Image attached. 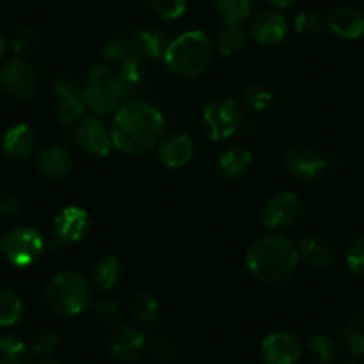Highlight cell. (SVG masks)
I'll return each instance as SVG.
<instances>
[{
	"label": "cell",
	"mask_w": 364,
	"mask_h": 364,
	"mask_svg": "<svg viewBox=\"0 0 364 364\" xmlns=\"http://www.w3.org/2000/svg\"><path fill=\"white\" fill-rule=\"evenodd\" d=\"M0 364H31L26 343L13 336H0Z\"/></svg>",
	"instance_id": "obj_28"
},
{
	"label": "cell",
	"mask_w": 364,
	"mask_h": 364,
	"mask_svg": "<svg viewBox=\"0 0 364 364\" xmlns=\"http://www.w3.org/2000/svg\"><path fill=\"white\" fill-rule=\"evenodd\" d=\"M222 22H241L252 11V0H213Z\"/></svg>",
	"instance_id": "obj_30"
},
{
	"label": "cell",
	"mask_w": 364,
	"mask_h": 364,
	"mask_svg": "<svg viewBox=\"0 0 364 364\" xmlns=\"http://www.w3.org/2000/svg\"><path fill=\"white\" fill-rule=\"evenodd\" d=\"M72 156L61 145H48L40 150L36 157L38 173L47 178H61L72 170Z\"/></svg>",
	"instance_id": "obj_19"
},
{
	"label": "cell",
	"mask_w": 364,
	"mask_h": 364,
	"mask_svg": "<svg viewBox=\"0 0 364 364\" xmlns=\"http://www.w3.org/2000/svg\"><path fill=\"white\" fill-rule=\"evenodd\" d=\"M343 341L353 355H364V311H359L346 321Z\"/></svg>",
	"instance_id": "obj_29"
},
{
	"label": "cell",
	"mask_w": 364,
	"mask_h": 364,
	"mask_svg": "<svg viewBox=\"0 0 364 364\" xmlns=\"http://www.w3.org/2000/svg\"><path fill=\"white\" fill-rule=\"evenodd\" d=\"M43 236L33 227H15L0 240V254L16 268H27L41 257Z\"/></svg>",
	"instance_id": "obj_6"
},
{
	"label": "cell",
	"mask_w": 364,
	"mask_h": 364,
	"mask_svg": "<svg viewBox=\"0 0 364 364\" xmlns=\"http://www.w3.org/2000/svg\"><path fill=\"white\" fill-rule=\"evenodd\" d=\"M247 45V33L241 22H222L218 33V52L222 55H236Z\"/></svg>",
	"instance_id": "obj_25"
},
{
	"label": "cell",
	"mask_w": 364,
	"mask_h": 364,
	"mask_svg": "<svg viewBox=\"0 0 364 364\" xmlns=\"http://www.w3.org/2000/svg\"><path fill=\"white\" fill-rule=\"evenodd\" d=\"M52 91H54L55 99H58V118L61 124L72 125L82 118L84 113V91L79 86L75 77L59 75L54 79L52 84Z\"/></svg>",
	"instance_id": "obj_10"
},
{
	"label": "cell",
	"mask_w": 364,
	"mask_h": 364,
	"mask_svg": "<svg viewBox=\"0 0 364 364\" xmlns=\"http://www.w3.org/2000/svg\"><path fill=\"white\" fill-rule=\"evenodd\" d=\"M48 307L61 316H75L91 304L90 282L77 272H61L45 289Z\"/></svg>",
	"instance_id": "obj_5"
},
{
	"label": "cell",
	"mask_w": 364,
	"mask_h": 364,
	"mask_svg": "<svg viewBox=\"0 0 364 364\" xmlns=\"http://www.w3.org/2000/svg\"><path fill=\"white\" fill-rule=\"evenodd\" d=\"M302 216V202L291 191H281L268 198L261 213L262 225L266 229L281 230L295 225Z\"/></svg>",
	"instance_id": "obj_9"
},
{
	"label": "cell",
	"mask_w": 364,
	"mask_h": 364,
	"mask_svg": "<svg viewBox=\"0 0 364 364\" xmlns=\"http://www.w3.org/2000/svg\"><path fill=\"white\" fill-rule=\"evenodd\" d=\"M205 131L213 141L230 138L241 127V113L236 100L220 99L208 104L202 114Z\"/></svg>",
	"instance_id": "obj_8"
},
{
	"label": "cell",
	"mask_w": 364,
	"mask_h": 364,
	"mask_svg": "<svg viewBox=\"0 0 364 364\" xmlns=\"http://www.w3.org/2000/svg\"><path fill=\"white\" fill-rule=\"evenodd\" d=\"M87 230H90V215L86 209L79 205H68L59 211L54 220V230H52L54 247L79 243Z\"/></svg>",
	"instance_id": "obj_12"
},
{
	"label": "cell",
	"mask_w": 364,
	"mask_h": 364,
	"mask_svg": "<svg viewBox=\"0 0 364 364\" xmlns=\"http://www.w3.org/2000/svg\"><path fill=\"white\" fill-rule=\"evenodd\" d=\"M73 139L77 146L91 157H106L111 152V143H113L109 129L99 117H86L79 120Z\"/></svg>",
	"instance_id": "obj_11"
},
{
	"label": "cell",
	"mask_w": 364,
	"mask_h": 364,
	"mask_svg": "<svg viewBox=\"0 0 364 364\" xmlns=\"http://www.w3.org/2000/svg\"><path fill=\"white\" fill-rule=\"evenodd\" d=\"M345 262L350 272L364 275V237H357L345 254Z\"/></svg>",
	"instance_id": "obj_38"
},
{
	"label": "cell",
	"mask_w": 364,
	"mask_h": 364,
	"mask_svg": "<svg viewBox=\"0 0 364 364\" xmlns=\"http://www.w3.org/2000/svg\"><path fill=\"white\" fill-rule=\"evenodd\" d=\"M346 364H363V363H360V359H357V357H353V359H350Z\"/></svg>",
	"instance_id": "obj_47"
},
{
	"label": "cell",
	"mask_w": 364,
	"mask_h": 364,
	"mask_svg": "<svg viewBox=\"0 0 364 364\" xmlns=\"http://www.w3.org/2000/svg\"><path fill=\"white\" fill-rule=\"evenodd\" d=\"M273 100V93L262 84H252L243 93V104L254 113H262L268 109Z\"/></svg>",
	"instance_id": "obj_33"
},
{
	"label": "cell",
	"mask_w": 364,
	"mask_h": 364,
	"mask_svg": "<svg viewBox=\"0 0 364 364\" xmlns=\"http://www.w3.org/2000/svg\"><path fill=\"white\" fill-rule=\"evenodd\" d=\"M23 316V302L18 293L0 289V327H13Z\"/></svg>",
	"instance_id": "obj_27"
},
{
	"label": "cell",
	"mask_w": 364,
	"mask_h": 364,
	"mask_svg": "<svg viewBox=\"0 0 364 364\" xmlns=\"http://www.w3.org/2000/svg\"><path fill=\"white\" fill-rule=\"evenodd\" d=\"M125 82L120 73L107 65H97L84 82V104L95 117L113 113L124 99Z\"/></svg>",
	"instance_id": "obj_4"
},
{
	"label": "cell",
	"mask_w": 364,
	"mask_h": 364,
	"mask_svg": "<svg viewBox=\"0 0 364 364\" xmlns=\"http://www.w3.org/2000/svg\"><path fill=\"white\" fill-rule=\"evenodd\" d=\"M36 146V134L27 124H16L9 129L2 139V152L15 161H26Z\"/></svg>",
	"instance_id": "obj_20"
},
{
	"label": "cell",
	"mask_w": 364,
	"mask_h": 364,
	"mask_svg": "<svg viewBox=\"0 0 364 364\" xmlns=\"http://www.w3.org/2000/svg\"><path fill=\"white\" fill-rule=\"evenodd\" d=\"M22 208V202L15 193H2L0 195V215L16 216Z\"/></svg>",
	"instance_id": "obj_42"
},
{
	"label": "cell",
	"mask_w": 364,
	"mask_h": 364,
	"mask_svg": "<svg viewBox=\"0 0 364 364\" xmlns=\"http://www.w3.org/2000/svg\"><path fill=\"white\" fill-rule=\"evenodd\" d=\"M0 84L13 99L31 100L40 90V77L26 59L13 58L0 68Z\"/></svg>",
	"instance_id": "obj_7"
},
{
	"label": "cell",
	"mask_w": 364,
	"mask_h": 364,
	"mask_svg": "<svg viewBox=\"0 0 364 364\" xmlns=\"http://www.w3.org/2000/svg\"><path fill=\"white\" fill-rule=\"evenodd\" d=\"M213 63V43L202 31H188L175 38L164 52V65L175 75L197 79Z\"/></svg>",
	"instance_id": "obj_3"
},
{
	"label": "cell",
	"mask_w": 364,
	"mask_h": 364,
	"mask_svg": "<svg viewBox=\"0 0 364 364\" xmlns=\"http://www.w3.org/2000/svg\"><path fill=\"white\" fill-rule=\"evenodd\" d=\"M34 43H36V34L31 27H22L18 29V33L15 34V40H13V50L18 55L29 54L34 48Z\"/></svg>",
	"instance_id": "obj_41"
},
{
	"label": "cell",
	"mask_w": 364,
	"mask_h": 364,
	"mask_svg": "<svg viewBox=\"0 0 364 364\" xmlns=\"http://www.w3.org/2000/svg\"><path fill=\"white\" fill-rule=\"evenodd\" d=\"M145 345V334L132 325L114 327V331L107 338V352L114 360H120V363L134 360L143 352Z\"/></svg>",
	"instance_id": "obj_15"
},
{
	"label": "cell",
	"mask_w": 364,
	"mask_h": 364,
	"mask_svg": "<svg viewBox=\"0 0 364 364\" xmlns=\"http://www.w3.org/2000/svg\"><path fill=\"white\" fill-rule=\"evenodd\" d=\"M264 2L275 9H286V8H291L296 0H264Z\"/></svg>",
	"instance_id": "obj_43"
},
{
	"label": "cell",
	"mask_w": 364,
	"mask_h": 364,
	"mask_svg": "<svg viewBox=\"0 0 364 364\" xmlns=\"http://www.w3.org/2000/svg\"><path fill=\"white\" fill-rule=\"evenodd\" d=\"M59 345V336L54 331H41L40 334H36L33 341V352L38 353L41 357H47L58 348Z\"/></svg>",
	"instance_id": "obj_40"
},
{
	"label": "cell",
	"mask_w": 364,
	"mask_h": 364,
	"mask_svg": "<svg viewBox=\"0 0 364 364\" xmlns=\"http://www.w3.org/2000/svg\"><path fill=\"white\" fill-rule=\"evenodd\" d=\"M122 277V262L117 255H104L91 269V282L99 291H111Z\"/></svg>",
	"instance_id": "obj_24"
},
{
	"label": "cell",
	"mask_w": 364,
	"mask_h": 364,
	"mask_svg": "<svg viewBox=\"0 0 364 364\" xmlns=\"http://www.w3.org/2000/svg\"><path fill=\"white\" fill-rule=\"evenodd\" d=\"M323 20L316 11H302L295 18V29L304 36H313V34L320 33Z\"/></svg>",
	"instance_id": "obj_39"
},
{
	"label": "cell",
	"mask_w": 364,
	"mask_h": 364,
	"mask_svg": "<svg viewBox=\"0 0 364 364\" xmlns=\"http://www.w3.org/2000/svg\"><path fill=\"white\" fill-rule=\"evenodd\" d=\"M327 27L341 40H357L364 36V15L359 9L341 6L328 15Z\"/></svg>",
	"instance_id": "obj_17"
},
{
	"label": "cell",
	"mask_w": 364,
	"mask_h": 364,
	"mask_svg": "<svg viewBox=\"0 0 364 364\" xmlns=\"http://www.w3.org/2000/svg\"><path fill=\"white\" fill-rule=\"evenodd\" d=\"M250 34L259 45L273 47L284 41L288 34V22L277 11H261L252 18Z\"/></svg>",
	"instance_id": "obj_16"
},
{
	"label": "cell",
	"mask_w": 364,
	"mask_h": 364,
	"mask_svg": "<svg viewBox=\"0 0 364 364\" xmlns=\"http://www.w3.org/2000/svg\"><path fill=\"white\" fill-rule=\"evenodd\" d=\"M131 40H125L120 36L109 38L102 47V55L111 63H122L127 55H131Z\"/></svg>",
	"instance_id": "obj_36"
},
{
	"label": "cell",
	"mask_w": 364,
	"mask_h": 364,
	"mask_svg": "<svg viewBox=\"0 0 364 364\" xmlns=\"http://www.w3.org/2000/svg\"><path fill=\"white\" fill-rule=\"evenodd\" d=\"M120 77L125 84H138L145 77V59L131 54L120 63Z\"/></svg>",
	"instance_id": "obj_34"
},
{
	"label": "cell",
	"mask_w": 364,
	"mask_h": 364,
	"mask_svg": "<svg viewBox=\"0 0 364 364\" xmlns=\"http://www.w3.org/2000/svg\"><path fill=\"white\" fill-rule=\"evenodd\" d=\"M90 311L99 323L106 325V327H118L124 318L122 307L117 302L109 299H100L97 302L90 304Z\"/></svg>",
	"instance_id": "obj_31"
},
{
	"label": "cell",
	"mask_w": 364,
	"mask_h": 364,
	"mask_svg": "<svg viewBox=\"0 0 364 364\" xmlns=\"http://www.w3.org/2000/svg\"><path fill=\"white\" fill-rule=\"evenodd\" d=\"M299 248V255L307 262L309 266L318 269H327L334 264V248L321 237L307 236L302 237L296 245Z\"/></svg>",
	"instance_id": "obj_22"
},
{
	"label": "cell",
	"mask_w": 364,
	"mask_h": 364,
	"mask_svg": "<svg viewBox=\"0 0 364 364\" xmlns=\"http://www.w3.org/2000/svg\"><path fill=\"white\" fill-rule=\"evenodd\" d=\"M166 34L157 29H143L136 33L131 40L132 52L141 59H157L164 58L168 48Z\"/></svg>",
	"instance_id": "obj_23"
},
{
	"label": "cell",
	"mask_w": 364,
	"mask_h": 364,
	"mask_svg": "<svg viewBox=\"0 0 364 364\" xmlns=\"http://www.w3.org/2000/svg\"><path fill=\"white\" fill-rule=\"evenodd\" d=\"M282 161L291 177L306 182L318 178L327 168V161L321 157V154L306 145H295L288 149Z\"/></svg>",
	"instance_id": "obj_13"
},
{
	"label": "cell",
	"mask_w": 364,
	"mask_h": 364,
	"mask_svg": "<svg viewBox=\"0 0 364 364\" xmlns=\"http://www.w3.org/2000/svg\"><path fill=\"white\" fill-rule=\"evenodd\" d=\"M343 166H345V164H343V161L339 159H334L331 161V163H327V168H332V170H343Z\"/></svg>",
	"instance_id": "obj_45"
},
{
	"label": "cell",
	"mask_w": 364,
	"mask_h": 364,
	"mask_svg": "<svg viewBox=\"0 0 364 364\" xmlns=\"http://www.w3.org/2000/svg\"><path fill=\"white\" fill-rule=\"evenodd\" d=\"M254 156L243 145H234L223 150L216 163V170L223 178H240L250 170Z\"/></svg>",
	"instance_id": "obj_21"
},
{
	"label": "cell",
	"mask_w": 364,
	"mask_h": 364,
	"mask_svg": "<svg viewBox=\"0 0 364 364\" xmlns=\"http://www.w3.org/2000/svg\"><path fill=\"white\" fill-rule=\"evenodd\" d=\"M149 352L157 360H171L177 357L178 346L170 338H157L149 345Z\"/></svg>",
	"instance_id": "obj_37"
},
{
	"label": "cell",
	"mask_w": 364,
	"mask_h": 364,
	"mask_svg": "<svg viewBox=\"0 0 364 364\" xmlns=\"http://www.w3.org/2000/svg\"><path fill=\"white\" fill-rule=\"evenodd\" d=\"M299 248L279 234L255 241L247 252V268L254 279L264 284H282L299 266Z\"/></svg>",
	"instance_id": "obj_2"
},
{
	"label": "cell",
	"mask_w": 364,
	"mask_h": 364,
	"mask_svg": "<svg viewBox=\"0 0 364 364\" xmlns=\"http://www.w3.org/2000/svg\"><path fill=\"white\" fill-rule=\"evenodd\" d=\"M8 52V38L4 36V34L0 33V58Z\"/></svg>",
	"instance_id": "obj_44"
},
{
	"label": "cell",
	"mask_w": 364,
	"mask_h": 364,
	"mask_svg": "<svg viewBox=\"0 0 364 364\" xmlns=\"http://www.w3.org/2000/svg\"><path fill=\"white\" fill-rule=\"evenodd\" d=\"M302 355L300 341L286 331L272 332L261 343L262 364H293Z\"/></svg>",
	"instance_id": "obj_14"
},
{
	"label": "cell",
	"mask_w": 364,
	"mask_h": 364,
	"mask_svg": "<svg viewBox=\"0 0 364 364\" xmlns=\"http://www.w3.org/2000/svg\"><path fill=\"white\" fill-rule=\"evenodd\" d=\"M193 141L188 134H173L161 143L157 150V159L164 168L177 170L186 166L193 157Z\"/></svg>",
	"instance_id": "obj_18"
},
{
	"label": "cell",
	"mask_w": 364,
	"mask_h": 364,
	"mask_svg": "<svg viewBox=\"0 0 364 364\" xmlns=\"http://www.w3.org/2000/svg\"><path fill=\"white\" fill-rule=\"evenodd\" d=\"M131 313L132 318L143 327H150L159 318V304L150 293L139 291L132 296L131 300Z\"/></svg>",
	"instance_id": "obj_26"
},
{
	"label": "cell",
	"mask_w": 364,
	"mask_h": 364,
	"mask_svg": "<svg viewBox=\"0 0 364 364\" xmlns=\"http://www.w3.org/2000/svg\"><path fill=\"white\" fill-rule=\"evenodd\" d=\"M152 9L159 18L177 20L188 9V0H152Z\"/></svg>",
	"instance_id": "obj_35"
},
{
	"label": "cell",
	"mask_w": 364,
	"mask_h": 364,
	"mask_svg": "<svg viewBox=\"0 0 364 364\" xmlns=\"http://www.w3.org/2000/svg\"><path fill=\"white\" fill-rule=\"evenodd\" d=\"M38 364H61V363H58V360H54V359H43V360H40Z\"/></svg>",
	"instance_id": "obj_46"
},
{
	"label": "cell",
	"mask_w": 364,
	"mask_h": 364,
	"mask_svg": "<svg viewBox=\"0 0 364 364\" xmlns=\"http://www.w3.org/2000/svg\"><path fill=\"white\" fill-rule=\"evenodd\" d=\"M164 118L159 111L141 100L124 104L117 111L111 129L113 145L129 156H143L161 141Z\"/></svg>",
	"instance_id": "obj_1"
},
{
	"label": "cell",
	"mask_w": 364,
	"mask_h": 364,
	"mask_svg": "<svg viewBox=\"0 0 364 364\" xmlns=\"http://www.w3.org/2000/svg\"><path fill=\"white\" fill-rule=\"evenodd\" d=\"M309 353L318 363L328 364L338 359L339 348L334 339L327 338V336H316L309 341Z\"/></svg>",
	"instance_id": "obj_32"
}]
</instances>
